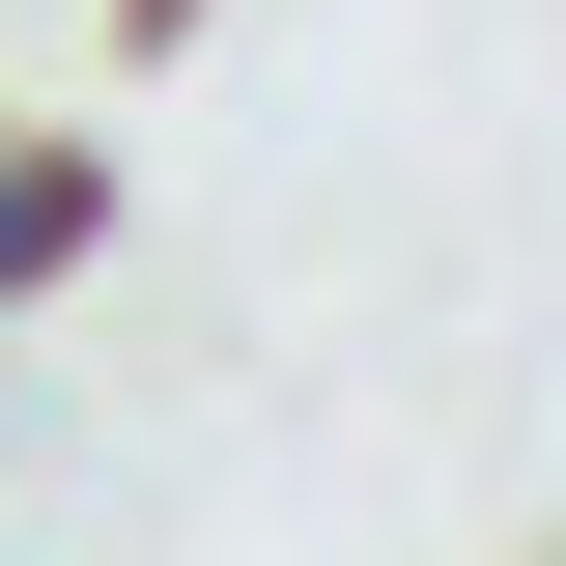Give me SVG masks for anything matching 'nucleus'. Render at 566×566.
I'll return each mask as SVG.
<instances>
[{
	"mask_svg": "<svg viewBox=\"0 0 566 566\" xmlns=\"http://www.w3.org/2000/svg\"><path fill=\"white\" fill-rule=\"evenodd\" d=\"M85 255H114V142L0 114V312H29V283H85Z\"/></svg>",
	"mask_w": 566,
	"mask_h": 566,
	"instance_id": "obj_1",
	"label": "nucleus"
}]
</instances>
